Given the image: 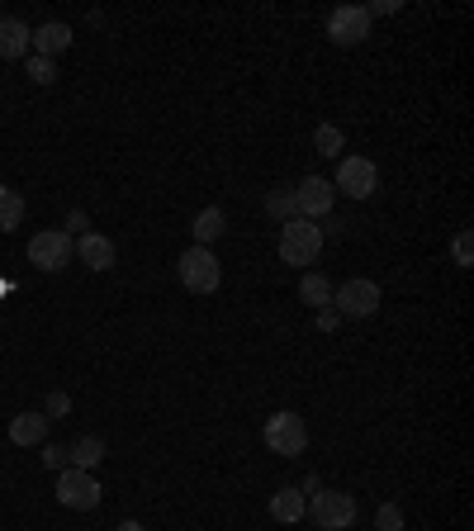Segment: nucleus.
Masks as SVG:
<instances>
[{
  "label": "nucleus",
  "instance_id": "nucleus-25",
  "mask_svg": "<svg viewBox=\"0 0 474 531\" xmlns=\"http://www.w3.org/2000/svg\"><path fill=\"white\" fill-rule=\"evenodd\" d=\"M375 527L380 531H403V508L399 503H384L380 513H375Z\"/></svg>",
  "mask_w": 474,
  "mask_h": 531
},
{
  "label": "nucleus",
  "instance_id": "nucleus-24",
  "mask_svg": "<svg viewBox=\"0 0 474 531\" xmlns=\"http://www.w3.org/2000/svg\"><path fill=\"white\" fill-rule=\"evenodd\" d=\"M67 413H72V394H67V389H53V394H48V408H43V418L53 422V418H67Z\"/></svg>",
  "mask_w": 474,
  "mask_h": 531
},
{
  "label": "nucleus",
  "instance_id": "nucleus-21",
  "mask_svg": "<svg viewBox=\"0 0 474 531\" xmlns=\"http://www.w3.org/2000/svg\"><path fill=\"white\" fill-rule=\"evenodd\" d=\"M313 147H318L323 157H337V152L347 147V133L337 129V124H318V129H313Z\"/></svg>",
  "mask_w": 474,
  "mask_h": 531
},
{
  "label": "nucleus",
  "instance_id": "nucleus-26",
  "mask_svg": "<svg viewBox=\"0 0 474 531\" xmlns=\"http://www.w3.org/2000/svg\"><path fill=\"white\" fill-rule=\"evenodd\" d=\"M43 465L62 475V470H67V446H43Z\"/></svg>",
  "mask_w": 474,
  "mask_h": 531
},
{
  "label": "nucleus",
  "instance_id": "nucleus-16",
  "mask_svg": "<svg viewBox=\"0 0 474 531\" xmlns=\"http://www.w3.org/2000/svg\"><path fill=\"white\" fill-rule=\"evenodd\" d=\"M190 233H195V247H209V242H219L223 233H228V219H223L219 204L200 209V214H195V223H190Z\"/></svg>",
  "mask_w": 474,
  "mask_h": 531
},
{
  "label": "nucleus",
  "instance_id": "nucleus-20",
  "mask_svg": "<svg viewBox=\"0 0 474 531\" xmlns=\"http://www.w3.org/2000/svg\"><path fill=\"white\" fill-rule=\"evenodd\" d=\"M266 214H271V219H280V223L299 219V209H294V185H275L271 195H266Z\"/></svg>",
  "mask_w": 474,
  "mask_h": 531
},
{
  "label": "nucleus",
  "instance_id": "nucleus-9",
  "mask_svg": "<svg viewBox=\"0 0 474 531\" xmlns=\"http://www.w3.org/2000/svg\"><path fill=\"white\" fill-rule=\"evenodd\" d=\"M328 38L337 48H356L370 38V15H365V5H337L328 15Z\"/></svg>",
  "mask_w": 474,
  "mask_h": 531
},
{
  "label": "nucleus",
  "instance_id": "nucleus-23",
  "mask_svg": "<svg viewBox=\"0 0 474 531\" xmlns=\"http://www.w3.org/2000/svg\"><path fill=\"white\" fill-rule=\"evenodd\" d=\"M29 81H34V86H53L57 67L48 62V57H29Z\"/></svg>",
  "mask_w": 474,
  "mask_h": 531
},
{
  "label": "nucleus",
  "instance_id": "nucleus-4",
  "mask_svg": "<svg viewBox=\"0 0 474 531\" xmlns=\"http://www.w3.org/2000/svg\"><path fill=\"white\" fill-rule=\"evenodd\" d=\"M309 517L323 531H347L356 522V498L342 489H318V494H309Z\"/></svg>",
  "mask_w": 474,
  "mask_h": 531
},
{
  "label": "nucleus",
  "instance_id": "nucleus-1",
  "mask_svg": "<svg viewBox=\"0 0 474 531\" xmlns=\"http://www.w3.org/2000/svg\"><path fill=\"white\" fill-rule=\"evenodd\" d=\"M261 441L271 446L275 456H285V460H294V456H304L309 451V422L299 418V413H271L266 418V427H261Z\"/></svg>",
  "mask_w": 474,
  "mask_h": 531
},
{
  "label": "nucleus",
  "instance_id": "nucleus-10",
  "mask_svg": "<svg viewBox=\"0 0 474 531\" xmlns=\"http://www.w3.org/2000/svg\"><path fill=\"white\" fill-rule=\"evenodd\" d=\"M332 200H337V190H332L328 176H304V181L294 185V209H299V219H323L332 214Z\"/></svg>",
  "mask_w": 474,
  "mask_h": 531
},
{
  "label": "nucleus",
  "instance_id": "nucleus-3",
  "mask_svg": "<svg viewBox=\"0 0 474 531\" xmlns=\"http://www.w3.org/2000/svg\"><path fill=\"white\" fill-rule=\"evenodd\" d=\"M176 271H181V285L190 294H214L223 285V266L209 247H190V252H181Z\"/></svg>",
  "mask_w": 474,
  "mask_h": 531
},
{
  "label": "nucleus",
  "instance_id": "nucleus-14",
  "mask_svg": "<svg viewBox=\"0 0 474 531\" xmlns=\"http://www.w3.org/2000/svg\"><path fill=\"white\" fill-rule=\"evenodd\" d=\"M76 257L86 261L91 271H110L119 252H114V242L105 238V233H81V238H76Z\"/></svg>",
  "mask_w": 474,
  "mask_h": 531
},
{
  "label": "nucleus",
  "instance_id": "nucleus-7",
  "mask_svg": "<svg viewBox=\"0 0 474 531\" xmlns=\"http://www.w3.org/2000/svg\"><path fill=\"white\" fill-rule=\"evenodd\" d=\"M332 304H337V318H375V313H380V285L356 275L347 285H337Z\"/></svg>",
  "mask_w": 474,
  "mask_h": 531
},
{
  "label": "nucleus",
  "instance_id": "nucleus-15",
  "mask_svg": "<svg viewBox=\"0 0 474 531\" xmlns=\"http://www.w3.org/2000/svg\"><path fill=\"white\" fill-rule=\"evenodd\" d=\"M10 441L15 446H43L48 441V418L43 413H15L10 418Z\"/></svg>",
  "mask_w": 474,
  "mask_h": 531
},
{
  "label": "nucleus",
  "instance_id": "nucleus-18",
  "mask_svg": "<svg viewBox=\"0 0 474 531\" xmlns=\"http://www.w3.org/2000/svg\"><path fill=\"white\" fill-rule=\"evenodd\" d=\"M19 223H24V195L0 185V233H15Z\"/></svg>",
  "mask_w": 474,
  "mask_h": 531
},
{
  "label": "nucleus",
  "instance_id": "nucleus-13",
  "mask_svg": "<svg viewBox=\"0 0 474 531\" xmlns=\"http://www.w3.org/2000/svg\"><path fill=\"white\" fill-rule=\"evenodd\" d=\"M29 24L15 15L0 19V62H19V57H29Z\"/></svg>",
  "mask_w": 474,
  "mask_h": 531
},
{
  "label": "nucleus",
  "instance_id": "nucleus-30",
  "mask_svg": "<svg viewBox=\"0 0 474 531\" xmlns=\"http://www.w3.org/2000/svg\"><path fill=\"white\" fill-rule=\"evenodd\" d=\"M114 531H147V527H143V522H119Z\"/></svg>",
  "mask_w": 474,
  "mask_h": 531
},
{
  "label": "nucleus",
  "instance_id": "nucleus-28",
  "mask_svg": "<svg viewBox=\"0 0 474 531\" xmlns=\"http://www.w3.org/2000/svg\"><path fill=\"white\" fill-rule=\"evenodd\" d=\"M318 328H337V309H318Z\"/></svg>",
  "mask_w": 474,
  "mask_h": 531
},
{
  "label": "nucleus",
  "instance_id": "nucleus-29",
  "mask_svg": "<svg viewBox=\"0 0 474 531\" xmlns=\"http://www.w3.org/2000/svg\"><path fill=\"white\" fill-rule=\"evenodd\" d=\"M318 489H323V479H318V475H309L304 484H299V494H318Z\"/></svg>",
  "mask_w": 474,
  "mask_h": 531
},
{
  "label": "nucleus",
  "instance_id": "nucleus-11",
  "mask_svg": "<svg viewBox=\"0 0 474 531\" xmlns=\"http://www.w3.org/2000/svg\"><path fill=\"white\" fill-rule=\"evenodd\" d=\"M29 48H34V57H48V62H53L57 53L72 48V29L57 24V19H48V24H38L34 34H29Z\"/></svg>",
  "mask_w": 474,
  "mask_h": 531
},
{
  "label": "nucleus",
  "instance_id": "nucleus-27",
  "mask_svg": "<svg viewBox=\"0 0 474 531\" xmlns=\"http://www.w3.org/2000/svg\"><path fill=\"white\" fill-rule=\"evenodd\" d=\"M365 15H399V0H375V5H365Z\"/></svg>",
  "mask_w": 474,
  "mask_h": 531
},
{
  "label": "nucleus",
  "instance_id": "nucleus-8",
  "mask_svg": "<svg viewBox=\"0 0 474 531\" xmlns=\"http://www.w3.org/2000/svg\"><path fill=\"white\" fill-rule=\"evenodd\" d=\"M337 190L351 195V200H370L380 190V166L370 157H342L337 162Z\"/></svg>",
  "mask_w": 474,
  "mask_h": 531
},
{
  "label": "nucleus",
  "instance_id": "nucleus-12",
  "mask_svg": "<svg viewBox=\"0 0 474 531\" xmlns=\"http://www.w3.org/2000/svg\"><path fill=\"white\" fill-rule=\"evenodd\" d=\"M271 517L275 522H285V527H299L304 517H309V498L299 494L294 484H280L271 494Z\"/></svg>",
  "mask_w": 474,
  "mask_h": 531
},
{
  "label": "nucleus",
  "instance_id": "nucleus-19",
  "mask_svg": "<svg viewBox=\"0 0 474 531\" xmlns=\"http://www.w3.org/2000/svg\"><path fill=\"white\" fill-rule=\"evenodd\" d=\"M299 299H304V304H313V309H328V304H332L328 275H318V271L304 275V280H299Z\"/></svg>",
  "mask_w": 474,
  "mask_h": 531
},
{
  "label": "nucleus",
  "instance_id": "nucleus-17",
  "mask_svg": "<svg viewBox=\"0 0 474 531\" xmlns=\"http://www.w3.org/2000/svg\"><path fill=\"white\" fill-rule=\"evenodd\" d=\"M105 460V441L100 437H76L72 446H67V465L72 470H95Z\"/></svg>",
  "mask_w": 474,
  "mask_h": 531
},
{
  "label": "nucleus",
  "instance_id": "nucleus-6",
  "mask_svg": "<svg viewBox=\"0 0 474 531\" xmlns=\"http://www.w3.org/2000/svg\"><path fill=\"white\" fill-rule=\"evenodd\" d=\"M72 257H76V242H72L67 228H43V233L29 238V261H34L38 271L53 275V271H62Z\"/></svg>",
  "mask_w": 474,
  "mask_h": 531
},
{
  "label": "nucleus",
  "instance_id": "nucleus-2",
  "mask_svg": "<svg viewBox=\"0 0 474 531\" xmlns=\"http://www.w3.org/2000/svg\"><path fill=\"white\" fill-rule=\"evenodd\" d=\"M323 252V228L309 219H290L280 223V261L285 266H313Z\"/></svg>",
  "mask_w": 474,
  "mask_h": 531
},
{
  "label": "nucleus",
  "instance_id": "nucleus-22",
  "mask_svg": "<svg viewBox=\"0 0 474 531\" xmlns=\"http://www.w3.org/2000/svg\"><path fill=\"white\" fill-rule=\"evenodd\" d=\"M451 261H456V266H465V271L474 266V238H470V228H460V233H456V242H451Z\"/></svg>",
  "mask_w": 474,
  "mask_h": 531
},
{
  "label": "nucleus",
  "instance_id": "nucleus-5",
  "mask_svg": "<svg viewBox=\"0 0 474 531\" xmlns=\"http://www.w3.org/2000/svg\"><path fill=\"white\" fill-rule=\"evenodd\" d=\"M100 494H105V489H100V479H95L91 470H72V465H67V470L57 475V503L72 508V513L100 508Z\"/></svg>",
  "mask_w": 474,
  "mask_h": 531
}]
</instances>
